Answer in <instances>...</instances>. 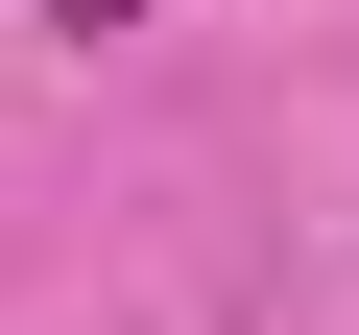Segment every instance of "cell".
<instances>
[{
    "instance_id": "obj_1",
    "label": "cell",
    "mask_w": 359,
    "mask_h": 335,
    "mask_svg": "<svg viewBox=\"0 0 359 335\" xmlns=\"http://www.w3.org/2000/svg\"><path fill=\"white\" fill-rule=\"evenodd\" d=\"M72 25H168V0H72Z\"/></svg>"
}]
</instances>
